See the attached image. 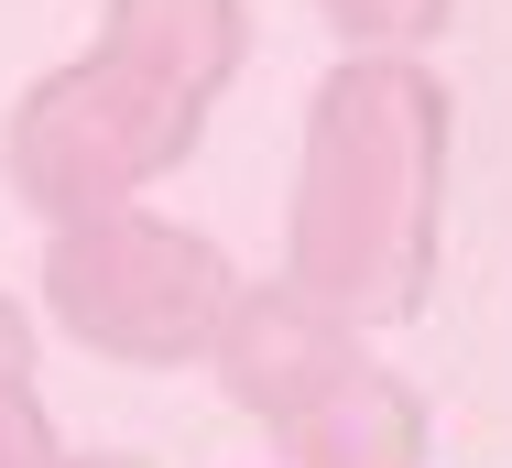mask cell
<instances>
[{
  "instance_id": "obj_1",
  "label": "cell",
  "mask_w": 512,
  "mask_h": 468,
  "mask_svg": "<svg viewBox=\"0 0 512 468\" xmlns=\"http://www.w3.org/2000/svg\"><path fill=\"white\" fill-rule=\"evenodd\" d=\"M425 153L436 120L414 77L393 66H349L316 98L306 186H295V273L327 305H382L414 283V240H425Z\"/></svg>"
},
{
  "instance_id": "obj_2",
  "label": "cell",
  "mask_w": 512,
  "mask_h": 468,
  "mask_svg": "<svg viewBox=\"0 0 512 468\" xmlns=\"http://www.w3.org/2000/svg\"><path fill=\"white\" fill-rule=\"evenodd\" d=\"M207 109L197 98H175L153 66H131L120 44L99 55H77V66H55L44 88L11 109V131H0V175L11 196L33 207V218H109V207H131V186H153L175 153H186V131H197Z\"/></svg>"
},
{
  "instance_id": "obj_3",
  "label": "cell",
  "mask_w": 512,
  "mask_h": 468,
  "mask_svg": "<svg viewBox=\"0 0 512 468\" xmlns=\"http://www.w3.org/2000/svg\"><path fill=\"white\" fill-rule=\"evenodd\" d=\"M44 305H55V327H66L77 349L164 371V360H197L207 338H218L229 273H218L207 240L142 218V207H109V218H66V229H55Z\"/></svg>"
},
{
  "instance_id": "obj_4",
  "label": "cell",
  "mask_w": 512,
  "mask_h": 468,
  "mask_svg": "<svg viewBox=\"0 0 512 468\" xmlns=\"http://www.w3.org/2000/svg\"><path fill=\"white\" fill-rule=\"evenodd\" d=\"M99 44H120L131 66H153L175 98H218V77L240 66V11L229 0H109V33Z\"/></svg>"
},
{
  "instance_id": "obj_5",
  "label": "cell",
  "mask_w": 512,
  "mask_h": 468,
  "mask_svg": "<svg viewBox=\"0 0 512 468\" xmlns=\"http://www.w3.org/2000/svg\"><path fill=\"white\" fill-rule=\"evenodd\" d=\"M0 468H55V425H44V392H0Z\"/></svg>"
},
{
  "instance_id": "obj_6",
  "label": "cell",
  "mask_w": 512,
  "mask_h": 468,
  "mask_svg": "<svg viewBox=\"0 0 512 468\" xmlns=\"http://www.w3.org/2000/svg\"><path fill=\"white\" fill-rule=\"evenodd\" d=\"M0 392H33V316L0 294Z\"/></svg>"
},
{
  "instance_id": "obj_7",
  "label": "cell",
  "mask_w": 512,
  "mask_h": 468,
  "mask_svg": "<svg viewBox=\"0 0 512 468\" xmlns=\"http://www.w3.org/2000/svg\"><path fill=\"white\" fill-rule=\"evenodd\" d=\"M338 22H360V33H404V22H425L436 0H327Z\"/></svg>"
},
{
  "instance_id": "obj_8",
  "label": "cell",
  "mask_w": 512,
  "mask_h": 468,
  "mask_svg": "<svg viewBox=\"0 0 512 468\" xmlns=\"http://www.w3.org/2000/svg\"><path fill=\"white\" fill-rule=\"evenodd\" d=\"M55 468H131V458H55Z\"/></svg>"
}]
</instances>
